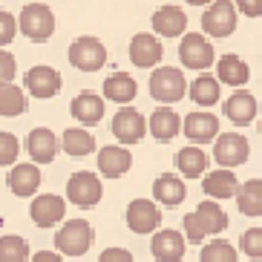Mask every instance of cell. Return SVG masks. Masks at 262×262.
Returning a JSON list of instances; mask_svg holds the SVG:
<instances>
[{"label":"cell","instance_id":"cell-40","mask_svg":"<svg viewBox=\"0 0 262 262\" xmlns=\"http://www.w3.org/2000/svg\"><path fill=\"white\" fill-rule=\"evenodd\" d=\"M98 262H133V254L124 248H107V251H101Z\"/></svg>","mask_w":262,"mask_h":262},{"label":"cell","instance_id":"cell-26","mask_svg":"<svg viewBox=\"0 0 262 262\" xmlns=\"http://www.w3.org/2000/svg\"><path fill=\"white\" fill-rule=\"evenodd\" d=\"M216 75L222 84H231V86H242L248 84V78H251V70H248V63L239 58V55H222L219 63H216Z\"/></svg>","mask_w":262,"mask_h":262},{"label":"cell","instance_id":"cell-30","mask_svg":"<svg viewBox=\"0 0 262 262\" xmlns=\"http://www.w3.org/2000/svg\"><path fill=\"white\" fill-rule=\"evenodd\" d=\"M187 93H190V101H196L199 107H213L216 101L222 98L219 95V78L213 75H199L187 86Z\"/></svg>","mask_w":262,"mask_h":262},{"label":"cell","instance_id":"cell-10","mask_svg":"<svg viewBox=\"0 0 262 262\" xmlns=\"http://www.w3.org/2000/svg\"><path fill=\"white\" fill-rule=\"evenodd\" d=\"M147 133V121L139 110L133 107H121L113 118V136H116L121 144H136V141L144 139Z\"/></svg>","mask_w":262,"mask_h":262},{"label":"cell","instance_id":"cell-35","mask_svg":"<svg viewBox=\"0 0 262 262\" xmlns=\"http://www.w3.org/2000/svg\"><path fill=\"white\" fill-rule=\"evenodd\" d=\"M239 248H242V254H248L251 259H262V228H251V231L242 233Z\"/></svg>","mask_w":262,"mask_h":262},{"label":"cell","instance_id":"cell-20","mask_svg":"<svg viewBox=\"0 0 262 262\" xmlns=\"http://www.w3.org/2000/svg\"><path fill=\"white\" fill-rule=\"evenodd\" d=\"M202 190L208 193L210 199H231L239 193V182H236V173L233 170H213L208 176L202 179Z\"/></svg>","mask_w":262,"mask_h":262},{"label":"cell","instance_id":"cell-31","mask_svg":"<svg viewBox=\"0 0 262 262\" xmlns=\"http://www.w3.org/2000/svg\"><path fill=\"white\" fill-rule=\"evenodd\" d=\"M196 216H199V222L205 225L208 236H216V233H222L225 228H228V216H225V210L219 208L216 202H210V199L199 202V208H196Z\"/></svg>","mask_w":262,"mask_h":262},{"label":"cell","instance_id":"cell-7","mask_svg":"<svg viewBox=\"0 0 262 262\" xmlns=\"http://www.w3.org/2000/svg\"><path fill=\"white\" fill-rule=\"evenodd\" d=\"M248 139L239 136V133H222L213 144V159L216 164H222V170H231V167H239V164L248 162Z\"/></svg>","mask_w":262,"mask_h":262},{"label":"cell","instance_id":"cell-14","mask_svg":"<svg viewBox=\"0 0 262 262\" xmlns=\"http://www.w3.org/2000/svg\"><path fill=\"white\" fill-rule=\"evenodd\" d=\"M182 130L190 141L205 144L210 139H219V118L210 116V113H190V116L182 118Z\"/></svg>","mask_w":262,"mask_h":262},{"label":"cell","instance_id":"cell-37","mask_svg":"<svg viewBox=\"0 0 262 262\" xmlns=\"http://www.w3.org/2000/svg\"><path fill=\"white\" fill-rule=\"evenodd\" d=\"M185 236H187V242H193V245H199L202 239L208 236L205 225H202V222H199V216H196V210L185 216Z\"/></svg>","mask_w":262,"mask_h":262},{"label":"cell","instance_id":"cell-1","mask_svg":"<svg viewBox=\"0 0 262 262\" xmlns=\"http://www.w3.org/2000/svg\"><path fill=\"white\" fill-rule=\"evenodd\" d=\"M17 29L24 32L32 43H43L52 38L55 32V15L47 3H26L20 17H17Z\"/></svg>","mask_w":262,"mask_h":262},{"label":"cell","instance_id":"cell-42","mask_svg":"<svg viewBox=\"0 0 262 262\" xmlns=\"http://www.w3.org/2000/svg\"><path fill=\"white\" fill-rule=\"evenodd\" d=\"M32 262H63L61 254H55V251H38V254L32 256Z\"/></svg>","mask_w":262,"mask_h":262},{"label":"cell","instance_id":"cell-16","mask_svg":"<svg viewBox=\"0 0 262 262\" xmlns=\"http://www.w3.org/2000/svg\"><path fill=\"white\" fill-rule=\"evenodd\" d=\"M150 251L159 262H182L185 256V236L179 231H156Z\"/></svg>","mask_w":262,"mask_h":262},{"label":"cell","instance_id":"cell-17","mask_svg":"<svg viewBox=\"0 0 262 262\" xmlns=\"http://www.w3.org/2000/svg\"><path fill=\"white\" fill-rule=\"evenodd\" d=\"M70 113H72V118H75V121H81L84 127H95V124L104 118V98L86 90V93H81V95H75V98H72Z\"/></svg>","mask_w":262,"mask_h":262},{"label":"cell","instance_id":"cell-27","mask_svg":"<svg viewBox=\"0 0 262 262\" xmlns=\"http://www.w3.org/2000/svg\"><path fill=\"white\" fill-rule=\"evenodd\" d=\"M176 167L185 179H199L208 170V153L202 147H182L176 153Z\"/></svg>","mask_w":262,"mask_h":262},{"label":"cell","instance_id":"cell-32","mask_svg":"<svg viewBox=\"0 0 262 262\" xmlns=\"http://www.w3.org/2000/svg\"><path fill=\"white\" fill-rule=\"evenodd\" d=\"M26 113V93L15 84H3L0 86V116H24Z\"/></svg>","mask_w":262,"mask_h":262},{"label":"cell","instance_id":"cell-22","mask_svg":"<svg viewBox=\"0 0 262 262\" xmlns=\"http://www.w3.org/2000/svg\"><path fill=\"white\" fill-rule=\"evenodd\" d=\"M9 190L15 193V196H32V193L40 187V167H35V164H15L12 167V173H9L6 179Z\"/></svg>","mask_w":262,"mask_h":262},{"label":"cell","instance_id":"cell-18","mask_svg":"<svg viewBox=\"0 0 262 262\" xmlns=\"http://www.w3.org/2000/svg\"><path fill=\"white\" fill-rule=\"evenodd\" d=\"M133 164V156L127 147H118V144H107V147H101V153H98V170H101V176H107V179H118L124 176L127 170H130Z\"/></svg>","mask_w":262,"mask_h":262},{"label":"cell","instance_id":"cell-29","mask_svg":"<svg viewBox=\"0 0 262 262\" xmlns=\"http://www.w3.org/2000/svg\"><path fill=\"white\" fill-rule=\"evenodd\" d=\"M61 150H67L70 156H90L95 150V139L93 133L84 130V127H70V130L61 136Z\"/></svg>","mask_w":262,"mask_h":262},{"label":"cell","instance_id":"cell-34","mask_svg":"<svg viewBox=\"0 0 262 262\" xmlns=\"http://www.w3.org/2000/svg\"><path fill=\"white\" fill-rule=\"evenodd\" d=\"M202 262H236V248L228 239H213L202 248Z\"/></svg>","mask_w":262,"mask_h":262},{"label":"cell","instance_id":"cell-5","mask_svg":"<svg viewBox=\"0 0 262 262\" xmlns=\"http://www.w3.org/2000/svg\"><path fill=\"white\" fill-rule=\"evenodd\" d=\"M70 63L81 72H98L104 63H107V49L98 38L93 35H84V38L72 40L70 47Z\"/></svg>","mask_w":262,"mask_h":262},{"label":"cell","instance_id":"cell-33","mask_svg":"<svg viewBox=\"0 0 262 262\" xmlns=\"http://www.w3.org/2000/svg\"><path fill=\"white\" fill-rule=\"evenodd\" d=\"M29 259V245L24 236L6 233L0 236V262H26Z\"/></svg>","mask_w":262,"mask_h":262},{"label":"cell","instance_id":"cell-11","mask_svg":"<svg viewBox=\"0 0 262 262\" xmlns=\"http://www.w3.org/2000/svg\"><path fill=\"white\" fill-rule=\"evenodd\" d=\"M63 213H67V202L61 196H55V193L35 196V202H32V208H29L32 222L38 225V228H55L63 219Z\"/></svg>","mask_w":262,"mask_h":262},{"label":"cell","instance_id":"cell-21","mask_svg":"<svg viewBox=\"0 0 262 262\" xmlns=\"http://www.w3.org/2000/svg\"><path fill=\"white\" fill-rule=\"evenodd\" d=\"M185 196H187L185 182H182L179 176H173V173H162V176L153 182V199L162 202V205H167V208L182 205Z\"/></svg>","mask_w":262,"mask_h":262},{"label":"cell","instance_id":"cell-3","mask_svg":"<svg viewBox=\"0 0 262 262\" xmlns=\"http://www.w3.org/2000/svg\"><path fill=\"white\" fill-rule=\"evenodd\" d=\"M187 93V81L176 67H159L150 75V95L159 104H176Z\"/></svg>","mask_w":262,"mask_h":262},{"label":"cell","instance_id":"cell-38","mask_svg":"<svg viewBox=\"0 0 262 262\" xmlns=\"http://www.w3.org/2000/svg\"><path fill=\"white\" fill-rule=\"evenodd\" d=\"M17 35V20L9 12H3L0 9V47H6V43H12V38Z\"/></svg>","mask_w":262,"mask_h":262},{"label":"cell","instance_id":"cell-41","mask_svg":"<svg viewBox=\"0 0 262 262\" xmlns=\"http://www.w3.org/2000/svg\"><path fill=\"white\" fill-rule=\"evenodd\" d=\"M236 6V12H242V15L248 17H259L262 15V0H239V3H233Z\"/></svg>","mask_w":262,"mask_h":262},{"label":"cell","instance_id":"cell-23","mask_svg":"<svg viewBox=\"0 0 262 262\" xmlns=\"http://www.w3.org/2000/svg\"><path fill=\"white\" fill-rule=\"evenodd\" d=\"M225 116L231 118L236 127H248L256 116V98L251 93H245V90L233 93L231 98L225 101Z\"/></svg>","mask_w":262,"mask_h":262},{"label":"cell","instance_id":"cell-15","mask_svg":"<svg viewBox=\"0 0 262 262\" xmlns=\"http://www.w3.org/2000/svg\"><path fill=\"white\" fill-rule=\"evenodd\" d=\"M162 43H159V38L156 35H147V32H141V35H136V38L130 40V61L136 63V67H141V70H147V67H156V63L162 61Z\"/></svg>","mask_w":262,"mask_h":262},{"label":"cell","instance_id":"cell-12","mask_svg":"<svg viewBox=\"0 0 262 262\" xmlns=\"http://www.w3.org/2000/svg\"><path fill=\"white\" fill-rule=\"evenodd\" d=\"M26 150H29L35 164H49L61 150V139L49 127H35L29 133V139H26Z\"/></svg>","mask_w":262,"mask_h":262},{"label":"cell","instance_id":"cell-6","mask_svg":"<svg viewBox=\"0 0 262 262\" xmlns=\"http://www.w3.org/2000/svg\"><path fill=\"white\" fill-rule=\"evenodd\" d=\"M179 61L187 70H208L213 63V47L202 32H187L179 43Z\"/></svg>","mask_w":262,"mask_h":262},{"label":"cell","instance_id":"cell-28","mask_svg":"<svg viewBox=\"0 0 262 262\" xmlns=\"http://www.w3.org/2000/svg\"><path fill=\"white\" fill-rule=\"evenodd\" d=\"M236 205H239V213L262 216V179H251L245 185H239Z\"/></svg>","mask_w":262,"mask_h":262},{"label":"cell","instance_id":"cell-2","mask_svg":"<svg viewBox=\"0 0 262 262\" xmlns=\"http://www.w3.org/2000/svg\"><path fill=\"white\" fill-rule=\"evenodd\" d=\"M93 245V225L86 219H70L55 236V248L63 256H84Z\"/></svg>","mask_w":262,"mask_h":262},{"label":"cell","instance_id":"cell-43","mask_svg":"<svg viewBox=\"0 0 262 262\" xmlns=\"http://www.w3.org/2000/svg\"><path fill=\"white\" fill-rule=\"evenodd\" d=\"M259 133H262V121H259Z\"/></svg>","mask_w":262,"mask_h":262},{"label":"cell","instance_id":"cell-25","mask_svg":"<svg viewBox=\"0 0 262 262\" xmlns=\"http://www.w3.org/2000/svg\"><path fill=\"white\" fill-rule=\"evenodd\" d=\"M136 93H139V84L127 72H116L104 81V98L116 101V104H130L136 98Z\"/></svg>","mask_w":262,"mask_h":262},{"label":"cell","instance_id":"cell-4","mask_svg":"<svg viewBox=\"0 0 262 262\" xmlns=\"http://www.w3.org/2000/svg\"><path fill=\"white\" fill-rule=\"evenodd\" d=\"M104 196V187H101V179L90 170H78L72 173L70 182H67V199L78 208H95Z\"/></svg>","mask_w":262,"mask_h":262},{"label":"cell","instance_id":"cell-39","mask_svg":"<svg viewBox=\"0 0 262 262\" xmlns=\"http://www.w3.org/2000/svg\"><path fill=\"white\" fill-rule=\"evenodd\" d=\"M15 72H17V63H15V58H12V52H3V49H0V86L12 84Z\"/></svg>","mask_w":262,"mask_h":262},{"label":"cell","instance_id":"cell-36","mask_svg":"<svg viewBox=\"0 0 262 262\" xmlns=\"http://www.w3.org/2000/svg\"><path fill=\"white\" fill-rule=\"evenodd\" d=\"M17 153H20V144H17L15 136L12 133H0V167L12 164L17 159Z\"/></svg>","mask_w":262,"mask_h":262},{"label":"cell","instance_id":"cell-19","mask_svg":"<svg viewBox=\"0 0 262 262\" xmlns=\"http://www.w3.org/2000/svg\"><path fill=\"white\" fill-rule=\"evenodd\" d=\"M187 26V15L182 6H162L153 15V29L162 38H179Z\"/></svg>","mask_w":262,"mask_h":262},{"label":"cell","instance_id":"cell-9","mask_svg":"<svg viewBox=\"0 0 262 262\" xmlns=\"http://www.w3.org/2000/svg\"><path fill=\"white\" fill-rule=\"evenodd\" d=\"M124 216H127V228L133 233H153L162 225V210L150 199H133Z\"/></svg>","mask_w":262,"mask_h":262},{"label":"cell","instance_id":"cell-8","mask_svg":"<svg viewBox=\"0 0 262 262\" xmlns=\"http://www.w3.org/2000/svg\"><path fill=\"white\" fill-rule=\"evenodd\" d=\"M202 29L213 35V38H228L236 29V6L228 3V0H219V3H210L208 12L202 15Z\"/></svg>","mask_w":262,"mask_h":262},{"label":"cell","instance_id":"cell-13","mask_svg":"<svg viewBox=\"0 0 262 262\" xmlns=\"http://www.w3.org/2000/svg\"><path fill=\"white\" fill-rule=\"evenodd\" d=\"M24 84L32 93V98H52L61 93V72L52 67H32L26 72Z\"/></svg>","mask_w":262,"mask_h":262},{"label":"cell","instance_id":"cell-24","mask_svg":"<svg viewBox=\"0 0 262 262\" xmlns=\"http://www.w3.org/2000/svg\"><path fill=\"white\" fill-rule=\"evenodd\" d=\"M147 127H150V133H153V139H159V141H170V139H176L179 133H182V118H179L176 110L159 107V110L153 113V116H150Z\"/></svg>","mask_w":262,"mask_h":262}]
</instances>
